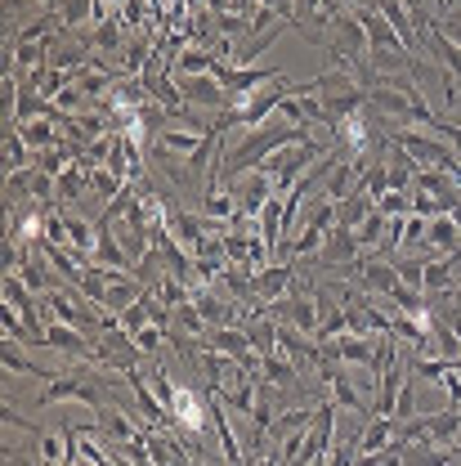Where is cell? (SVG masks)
Wrapping results in <instances>:
<instances>
[{
  "label": "cell",
  "mask_w": 461,
  "mask_h": 466,
  "mask_svg": "<svg viewBox=\"0 0 461 466\" xmlns=\"http://www.w3.org/2000/svg\"><path fill=\"white\" fill-rule=\"evenodd\" d=\"M283 72H274V67H225V63H215V81L229 90V104H242V99H251L265 81H278Z\"/></svg>",
  "instance_id": "6da1fadb"
},
{
  "label": "cell",
  "mask_w": 461,
  "mask_h": 466,
  "mask_svg": "<svg viewBox=\"0 0 461 466\" xmlns=\"http://www.w3.org/2000/svg\"><path fill=\"white\" fill-rule=\"evenodd\" d=\"M269 314H274L283 328H296V332H305V337H318V323H323L318 300H309V296H283V300L269 305Z\"/></svg>",
  "instance_id": "7a4b0ae2"
},
{
  "label": "cell",
  "mask_w": 461,
  "mask_h": 466,
  "mask_svg": "<svg viewBox=\"0 0 461 466\" xmlns=\"http://www.w3.org/2000/svg\"><path fill=\"white\" fill-rule=\"evenodd\" d=\"M349 279L358 283V291H372V296H390V291L399 288V269L395 265H386V260H376V256H358L354 265H346Z\"/></svg>",
  "instance_id": "3957f363"
},
{
  "label": "cell",
  "mask_w": 461,
  "mask_h": 466,
  "mask_svg": "<svg viewBox=\"0 0 461 466\" xmlns=\"http://www.w3.org/2000/svg\"><path fill=\"white\" fill-rule=\"evenodd\" d=\"M291 283H296V265H291V260L265 265V269H256V300L269 309L274 300H283V296H287Z\"/></svg>",
  "instance_id": "277c9868"
},
{
  "label": "cell",
  "mask_w": 461,
  "mask_h": 466,
  "mask_svg": "<svg viewBox=\"0 0 461 466\" xmlns=\"http://www.w3.org/2000/svg\"><path fill=\"white\" fill-rule=\"evenodd\" d=\"M354 18L363 23V32H367V46H372V50H404L407 55V46L399 41V32L390 27V18H386L381 9L363 5V9H354Z\"/></svg>",
  "instance_id": "5b68a950"
},
{
  "label": "cell",
  "mask_w": 461,
  "mask_h": 466,
  "mask_svg": "<svg viewBox=\"0 0 461 466\" xmlns=\"http://www.w3.org/2000/svg\"><path fill=\"white\" fill-rule=\"evenodd\" d=\"M45 350H63V354H72V359H95V337L85 341L81 328L50 319V323H45Z\"/></svg>",
  "instance_id": "8992f818"
},
{
  "label": "cell",
  "mask_w": 461,
  "mask_h": 466,
  "mask_svg": "<svg viewBox=\"0 0 461 466\" xmlns=\"http://www.w3.org/2000/svg\"><path fill=\"white\" fill-rule=\"evenodd\" d=\"M332 359L346 363V368H372L376 359V337H358V332H346L341 341H327Z\"/></svg>",
  "instance_id": "52a82bcc"
},
{
  "label": "cell",
  "mask_w": 461,
  "mask_h": 466,
  "mask_svg": "<svg viewBox=\"0 0 461 466\" xmlns=\"http://www.w3.org/2000/svg\"><path fill=\"white\" fill-rule=\"evenodd\" d=\"M363 256V247H358V238H354V229H341V225H332V233H327V242H323V251H318V265H354Z\"/></svg>",
  "instance_id": "ba28073f"
},
{
  "label": "cell",
  "mask_w": 461,
  "mask_h": 466,
  "mask_svg": "<svg viewBox=\"0 0 461 466\" xmlns=\"http://www.w3.org/2000/svg\"><path fill=\"white\" fill-rule=\"evenodd\" d=\"M211 135H215V126H197V130H175V126H166V130H157V144L166 153H175V157H193Z\"/></svg>",
  "instance_id": "9c48e42d"
},
{
  "label": "cell",
  "mask_w": 461,
  "mask_h": 466,
  "mask_svg": "<svg viewBox=\"0 0 461 466\" xmlns=\"http://www.w3.org/2000/svg\"><path fill=\"white\" fill-rule=\"evenodd\" d=\"M399 440V421L395 417H372L358 435V453H386Z\"/></svg>",
  "instance_id": "30bf717a"
},
{
  "label": "cell",
  "mask_w": 461,
  "mask_h": 466,
  "mask_svg": "<svg viewBox=\"0 0 461 466\" xmlns=\"http://www.w3.org/2000/svg\"><path fill=\"white\" fill-rule=\"evenodd\" d=\"M426 247L435 251V256H457L461 251V229L453 216H439V220H430L426 225Z\"/></svg>",
  "instance_id": "8fae6325"
},
{
  "label": "cell",
  "mask_w": 461,
  "mask_h": 466,
  "mask_svg": "<svg viewBox=\"0 0 461 466\" xmlns=\"http://www.w3.org/2000/svg\"><path fill=\"white\" fill-rule=\"evenodd\" d=\"M215 63H220V58L211 55V50H202V46H184L166 67H171L175 76H206V72H215Z\"/></svg>",
  "instance_id": "7c38bea8"
},
{
  "label": "cell",
  "mask_w": 461,
  "mask_h": 466,
  "mask_svg": "<svg viewBox=\"0 0 461 466\" xmlns=\"http://www.w3.org/2000/svg\"><path fill=\"white\" fill-rule=\"evenodd\" d=\"M193 305L202 309L206 328L215 332V328H229V323H233V305H237V300H220L211 288H197V291H193Z\"/></svg>",
  "instance_id": "4fadbf2b"
},
{
  "label": "cell",
  "mask_w": 461,
  "mask_h": 466,
  "mask_svg": "<svg viewBox=\"0 0 461 466\" xmlns=\"http://www.w3.org/2000/svg\"><path fill=\"white\" fill-rule=\"evenodd\" d=\"M421 41L430 46V55L439 58V67H448V72H453V76L461 81V46H453V41H448L439 27H430V23L421 27Z\"/></svg>",
  "instance_id": "5bb4252c"
},
{
  "label": "cell",
  "mask_w": 461,
  "mask_h": 466,
  "mask_svg": "<svg viewBox=\"0 0 461 466\" xmlns=\"http://www.w3.org/2000/svg\"><path fill=\"white\" fill-rule=\"evenodd\" d=\"M372 211H376V202H372L367 193H358V188H354L346 202H336V225H341V229H358Z\"/></svg>",
  "instance_id": "9a60e30c"
},
{
  "label": "cell",
  "mask_w": 461,
  "mask_h": 466,
  "mask_svg": "<svg viewBox=\"0 0 461 466\" xmlns=\"http://www.w3.org/2000/svg\"><path fill=\"white\" fill-rule=\"evenodd\" d=\"M18 135H23V144L27 148H50V144H58V121L55 116H36V121H27V126H18Z\"/></svg>",
  "instance_id": "2e32d148"
},
{
  "label": "cell",
  "mask_w": 461,
  "mask_h": 466,
  "mask_svg": "<svg viewBox=\"0 0 461 466\" xmlns=\"http://www.w3.org/2000/svg\"><path fill=\"white\" fill-rule=\"evenodd\" d=\"M260 377H265V386H296V377H300V368L283 359L278 350L274 354H265V368H260Z\"/></svg>",
  "instance_id": "e0dca14e"
},
{
  "label": "cell",
  "mask_w": 461,
  "mask_h": 466,
  "mask_svg": "<svg viewBox=\"0 0 461 466\" xmlns=\"http://www.w3.org/2000/svg\"><path fill=\"white\" fill-rule=\"evenodd\" d=\"M5 372H23V377H41V381H50V377H58V372H50V368H41V363H32L23 350L14 346V341H5Z\"/></svg>",
  "instance_id": "ac0fdd59"
},
{
  "label": "cell",
  "mask_w": 461,
  "mask_h": 466,
  "mask_svg": "<svg viewBox=\"0 0 461 466\" xmlns=\"http://www.w3.org/2000/svg\"><path fill=\"white\" fill-rule=\"evenodd\" d=\"M358 193H367L372 202H381V198L390 193V162H381V157H376V162L367 167V175L358 179Z\"/></svg>",
  "instance_id": "d6986e66"
},
{
  "label": "cell",
  "mask_w": 461,
  "mask_h": 466,
  "mask_svg": "<svg viewBox=\"0 0 461 466\" xmlns=\"http://www.w3.org/2000/svg\"><path fill=\"white\" fill-rule=\"evenodd\" d=\"M386 225H390V216H381V211H372L358 229H354V238H358V247L363 251H376L381 247V238H386Z\"/></svg>",
  "instance_id": "ffe728a7"
},
{
  "label": "cell",
  "mask_w": 461,
  "mask_h": 466,
  "mask_svg": "<svg viewBox=\"0 0 461 466\" xmlns=\"http://www.w3.org/2000/svg\"><path fill=\"white\" fill-rule=\"evenodd\" d=\"M55 14H58V27H81V23H90L95 0H58Z\"/></svg>",
  "instance_id": "44dd1931"
},
{
  "label": "cell",
  "mask_w": 461,
  "mask_h": 466,
  "mask_svg": "<svg viewBox=\"0 0 461 466\" xmlns=\"http://www.w3.org/2000/svg\"><path fill=\"white\" fill-rule=\"evenodd\" d=\"M171 323L179 328V332H184V337H188V332H193V337H206V332H211V328H206V319H202V309H197L193 300L175 309V319H171Z\"/></svg>",
  "instance_id": "7402d4cb"
},
{
  "label": "cell",
  "mask_w": 461,
  "mask_h": 466,
  "mask_svg": "<svg viewBox=\"0 0 461 466\" xmlns=\"http://www.w3.org/2000/svg\"><path fill=\"white\" fill-rule=\"evenodd\" d=\"M116 323H121V332H130V337H135V332H144V328L153 323V314H148V291H144V296H139V300H135Z\"/></svg>",
  "instance_id": "603a6c76"
},
{
  "label": "cell",
  "mask_w": 461,
  "mask_h": 466,
  "mask_svg": "<svg viewBox=\"0 0 461 466\" xmlns=\"http://www.w3.org/2000/svg\"><path fill=\"white\" fill-rule=\"evenodd\" d=\"M376 211H381V216H390V220H404V216H412V193H404V188H390V193L376 202Z\"/></svg>",
  "instance_id": "cb8c5ba5"
},
{
  "label": "cell",
  "mask_w": 461,
  "mask_h": 466,
  "mask_svg": "<svg viewBox=\"0 0 461 466\" xmlns=\"http://www.w3.org/2000/svg\"><path fill=\"white\" fill-rule=\"evenodd\" d=\"M166 337H171L166 328L148 323L144 332H135V346H139V354H144V359H157V354H162V341H166Z\"/></svg>",
  "instance_id": "d4e9b609"
},
{
  "label": "cell",
  "mask_w": 461,
  "mask_h": 466,
  "mask_svg": "<svg viewBox=\"0 0 461 466\" xmlns=\"http://www.w3.org/2000/svg\"><path fill=\"white\" fill-rule=\"evenodd\" d=\"M395 269H399V283H404V288L426 291V260H407V256H399Z\"/></svg>",
  "instance_id": "484cf974"
},
{
  "label": "cell",
  "mask_w": 461,
  "mask_h": 466,
  "mask_svg": "<svg viewBox=\"0 0 461 466\" xmlns=\"http://www.w3.org/2000/svg\"><path fill=\"white\" fill-rule=\"evenodd\" d=\"M85 179H90V188H95L99 198H121V193H125V184H121L113 171H99V167H95V171H85Z\"/></svg>",
  "instance_id": "4316f807"
},
{
  "label": "cell",
  "mask_w": 461,
  "mask_h": 466,
  "mask_svg": "<svg viewBox=\"0 0 461 466\" xmlns=\"http://www.w3.org/2000/svg\"><path fill=\"white\" fill-rule=\"evenodd\" d=\"M121 46V23H116V14L108 23H99L95 27V36H90V50H116Z\"/></svg>",
  "instance_id": "83f0119b"
},
{
  "label": "cell",
  "mask_w": 461,
  "mask_h": 466,
  "mask_svg": "<svg viewBox=\"0 0 461 466\" xmlns=\"http://www.w3.org/2000/svg\"><path fill=\"white\" fill-rule=\"evenodd\" d=\"M85 99H90V95H85V90H81L76 81H72V86H63V90L55 95V104H58V108H63L67 116H76V113H81V108H85Z\"/></svg>",
  "instance_id": "f1b7e54d"
},
{
  "label": "cell",
  "mask_w": 461,
  "mask_h": 466,
  "mask_svg": "<svg viewBox=\"0 0 461 466\" xmlns=\"http://www.w3.org/2000/svg\"><path fill=\"white\" fill-rule=\"evenodd\" d=\"M5 167H9V171H23V167H27V144H23L18 130L5 135Z\"/></svg>",
  "instance_id": "f546056e"
},
{
  "label": "cell",
  "mask_w": 461,
  "mask_h": 466,
  "mask_svg": "<svg viewBox=\"0 0 461 466\" xmlns=\"http://www.w3.org/2000/svg\"><path fill=\"white\" fill-rule=\"evenodd\" d=\"M85 184H90V179H81V167H67V171L58 175V198H67V202H72V198H81V193H85Z\"/></svg>",
  "instance_id": "4dcf8cb0"
},
{
  "label": "cell",
  "mask_w": 461,
  "mask_h": 466,
  "mask_svg": "<svg viewBox=\"0 0 461 466\" xmlns=\"http://www.w3.org/2000/svg\"><path fill=\"white\" fill-rule=\"evenodd\" d=\"M412 216H426V220H439V216H448V207H444L439 198H430V193H412Z\"/></svg>",
  "instance_id": "1f68e13d"
},
{
  "label": "cell",
  "mask_w": 461,
  "mask_h": 466,
  "mask_svg": "<svg viewBox=\"0 0 461 466\" xmlns=\"http://www.w3.org/2000/svg\"><path fill=\"white\" fill-rule=\"evenodd\" d=\"M327 466H354L358 462V440H346L341 449H327V458H323Z\"/></svg>",
  "instance_id": "d6a6232c"
},
{
  "label": "cell",
  "mask_w": 461,
  "mask_h": 466,
  "mask_svg": "<svg viewBox=\"0 0 461 466\" xmlns=\"http://www.w3.org/2000/svg\"><path fill=\"white\" fill-rule=\"evenodd\" d=\"M426 216H404V247H416V242H426Z\"/></svg>",
  "instance_id": "836d02e7"
},
{
  "label": "cell",
  "mask_w": 461,
  "mask_h": 466,
  "mask_svg": "<svg viewBox=\"0 0 461 466\" xmlns=\"http://www.w3.org/2000/svg\"><path fill=\"white\" fill-rule=\"evenodd\" d=\"M439 32H444L453 46H461V18H444V27H439Z\"/></svg>",
  "instance_id": "e575fe53"
},
{
  "label": "cell",
  "mask_w": 461,
  "mask_h": 466,
  "mask_svg": "<svg viewBox=\"0 0 461 466\" xmlns=\"http://www.w3.org/2000/svg\"><path fill=\"white\" fill-rule=\"evenodd\" d=\"M448 462H457V466H461V444H448Z\"/></svg>",
  "instance_id": "d590c367"
},
{
  "label": "cell",
  "mask_w": 461,
  "mask_h": 466,
  "mask_svg": "<svg viewBox=\"0 0 461 466\" xmlns=\"http://www.w3.org/2000/svg\"><path fill=\"white\" fill-rule=\"evenodd\" d=\"M41 5H45V9H55V5H58V0H41Z\"/></svg>",
  "instance_id": "8d00e7d4"
},
{
  "label": "cell",
  "mask_w": 461,
  "mask_h": 466,
  "mask_svg": "<svg viewBox=\"0 0 461 466\" xmlns=\"http://www.w3.org/2000/svg\"><path fill=\"white\" fill-rule=\"evenodd\" d=\"M457 108H461V99H457Z\"/></svg>",
  "instance_id": "74e56055"
},
{
  "label": "cell",
  "mask_w": 461,
  "mask_h": 466,
  "mask_svg": "<svg viewBox=\"0 0 461 466\" xmlns=\"http://www.w3.org/2000/svg\"><path fill=\"white\" fill-rule=\"evenodd\" d=\"M457 179H461V175H457Z\"/></svg>",
  "instance_id": "f35d334b"
}]
</instances>
